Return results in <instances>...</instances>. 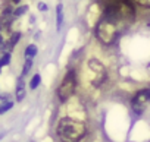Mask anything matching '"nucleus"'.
<instances>
[{"mask_svg":"<svg viewBox=\"0 0 150 142\" xmlns=\"http://www.w3.org/2000/svg\"><path fill=\"white\" fill-rule=\"evenodd\" d=\"M134 21V9L131 0H122L103 10V15L96 27L97 38L109 45L127 29Z\"/></svg>","mask_w":150,"mask_h":142,"instance_id":"obj_1","label":"nucleus"},{"mask_svg":"<svg viewBox=\"0 0 150 142\" xmlns=\"http://www.w3.org/2000/svg\"><path fill=\"white\" fill-rule=\"evenodd\" d=\"M56 133L62 142H80L86 135V125L80 120L65 117L59 122Z\"/></svg>","mask_w":150,"mask_h":142,"instance_id":"obj_2","label":"nucleus"},{"mask_svg":"<svg viewBox=\"0 0 150 142\" xmlns=\"http://www.w3.org/2000/svg\"><path fill=\"white\" fill-rule=\"evenodd\" d=\"M75 85H77V79H75L74 72H68L66 76L63 78L59 90H57V97L60 101H66L75 91Z\"/></svg>","mask_w":150,"mask_h":142,"instance_id":"obj_3","label":"nucleus"},{"mask_svg":"<svg viewBox=\"0 0 150 142\" xmlns=\"http://www.w3.org/2000/svg\"><path fill=\"white\" fill-rule=\"evenodd\" d=\"M149 103H150V88L141 90L140 92L135 94V97L132 100V104H131L132 111L135 114H141L146 110V107L149 106Z\"/></svg>","mask_w":150,"mask_h":142,"instance_id":"obj_4","label":"nucleus"},{"mask_svg":"<svg viewBox=\"0 0 150 142\" xmlns=\"http://www.w3.org/2000/svg\"><path fill=\"white\" fill-rule=\"evenodd\" d=\"M88 66H90V69L94 72L93 84H94V85H100V84L105 81V78H106V70H105L103 64H102L99 60L93 59V60H90V62H88Z\"/></svg>","mask_w":150,"mask_h":142,"instance_id":"obj_5","label":"nucleus"},{"mask_svg":"<svg viewBox=\"0 0 150 142\" xmlns=\"http://www.w3.org/2000/svg\"><path fill=\"white\" fill-rule=\"evenodd\" d=\"M13 101L12 98H9V95H3L0 98V113H6L9 108H12Z\"/></svg>","mask_w":150,"mask_h":142,"instance_id":"obj_6","label":"nucleus"},{"mask_svg":"<svg viewBox=\"0 0 150 142\" xmlns=\"http://www.w3.org/2000/svg\"><path fill=\"white\" fill-rule=\"evenodd\" d=\"M24 95H25L24 79H22V78H19V79H18V85H16V100H18V101H22Z\"/></svg>","mask_w":150,"mask_h":142,"instance_id":"obj_7","label":"nucleus"},{"mask_svg":"<svg viewBox=\"0 0 150 142\" xmlns=\"http://www.w3.org/2000/svg\"><path fill=\"white\" fill-rule=\"evenodd\" d=\"M35 54H37V47L35 45H28L27 50H25V57L27 59H33Z\"/></svg>","mask_w":150,"mask_h":142,"instance_id":"obj_8","label":"nucleus"},{"mask_svg":"<svg viewBox=\"0 0 150 142\" xmlns=\"http://www.w3.org/2000/svg\"><path fill=\"white\" fill-rule=\"evenodd\" d=\"M56 12H57V29H59L62 22H63V13H62V6L60 5L56 8Z\"/></svg>","mask_w":150,"mask_h":142,"instance_id":"obj_9","label":"nucleus"},{"mask_svg":"<svg viewBox=\"0 0 150 142\" xmlns=\"http://www.w3.org/2000/svg\"><path fill=\"white\" fill-rule=\"evenodd\" d=\"M18 40H19V32H15L12 37H11V41H9V47L12 48L16 43H18Z\"/></svg>","mask_w":150,"mask_h":142,"instance_id":"obj_10","label":"nucleus"},{"mask_svg":"<svg viewBox=\"0 0 150 142\" xmlns=\"http://www.w3.org/2000/svg\"><path fill=\"white\" fill-rule=\"evenodd\" d=\"M40 81H41L40 75H35V76L31 79V88H33V90H34V88H37V87H38V84H40Z\"/></svg>","mask_w":150,"mask_h":142,"instance_id":"obj_11","label":"nucleus"},{"mask_svg":"<svg viewBox=\"0 0 150 142\" xmlns=\"http://www.w3.org/2000/svg\"><path fill=\"white\" fill-rule=\"evenodd\" d=\"M31 64H33V59H27V57H25V66H24V70H22V73H24V75L30 70Z\"/></svg>","mask_w":150,"mask_h":142,"instance_id":"obj_12","label":"nucleus"},{"mask_svg":"<svg viewBox=\"0 0 150 142\" xmlns=\"http://www.w3.org/2000/svg\"><path fill=\"white\" fill-rule=\"evenodd\" d=\"M132 2L143 6V8H150V0H132Z\"/></svg>","mask_w":150,"mask_h":142,"instance_id":"obj_13","label":"nucleus"},{"mask_svg":"<svg viewBox=\"0 0 150 142\" xmlns=\"http://www.w3.org/2000/svg\"><path fill=\"white\" fill-rule=\"evenodd\" d=\"M9 63V53L3 51V57H2V66H6Z\"/></svg>","mask_w":150,"mask_h":142,"instance_id":"obj_14","label":"nucleus"},{"mask_svg":"<svg viewBox=\"0 0 150 142\" xmlns=\"http://www.w3.org/2000/svg\"><path fill=\"white\" fill-rule=\"evenodd\" d=\"M25 10H27V8H25V6H24V8H19L18 10H15V13H13V15H15V16H21V13H24Z\"/></svg>","mask_w":150,"mask_h":142,"instance_id":"obj_15","label":"nucleus"},{"mask_svg":"<svg viewBox=\"0 0 150 142\" xmlns=\"http://www.w3.org/2000/svg\"><path fill=\"white\" fill-rule=\"evenodd\" d=\"M12 2H13V3H19V0H12Z\"/></svg>","mask_w":150,"mask_h":142,"instance_id":"obj_16","label":"nucleus"}]
</instances>
